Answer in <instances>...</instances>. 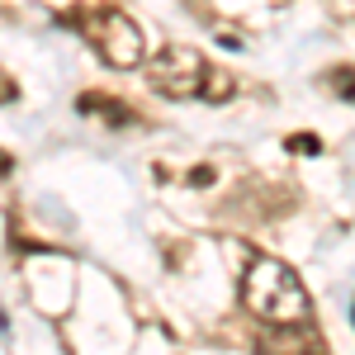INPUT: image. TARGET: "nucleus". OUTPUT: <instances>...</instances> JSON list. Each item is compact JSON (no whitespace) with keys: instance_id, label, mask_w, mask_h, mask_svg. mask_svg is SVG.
I'll list each match as a JSON object with an SVG mask.
<instances>
[{"instance_id":"nucleus-10","label":"nucleus","mask_w":355,"mask_h":355,"mask_svg":"<svg viewBox=\"0 0 355 355\" xmlns=\"http://www.w3.org/2000/svg\"><path fill=\"white\" fill-rule=\"evenodd\" d=\"M10 171H15V157H10V152H0V175H10Z\"/></svg>"},{"instance_id":"nucleus-5","label":"nucleus","mask_w":355,"mask_h":355,"mask_svg":"<svg viewBox=\"0 0 355 355\" xmlns=\"http://www.w3.org/2000/svg\"><path fill=\"white\" fill-rule=\"evenodd\" d=\"M322 81H327V90L336 100H355V67H331Z\"/></svg>"},{"instance_id":"nucleus-9","label":"nucleus","mask_w":355,"mask_h":355,"mask_svg":"<svg viewBox=\"0 0 355 355\" xmlns=\"http://www.w3.org/2000/svg\"><path fill=\"white\" fill-rule=\"evenodd\" d=\"M190 185H214V171H209V166H199V171H190Z\"/></svg>"},{"instance_id":"nucleus-4","label":"nucleus","mask_w":355,"mask_h":355,"mask_svg":"<svg viewBox=\"0 0 355 355\" xmlns=\"http://www.w3.org/2000/svg\"><path fill=\"white\" fill-rule=\"evenodd\" d=\"M76 114L105 119L110 128H133V123H142L133 105H123V100H114V95H100V90H85V95H76Z\"/></svg>"},{"instance_id":"nucleus-2","label":"nucleus","mask_w":355,"mask_h":355,"mask_svg":"<svg viewBox=\"0 0 355 355\" xmlns=\"http://www.w3.org/2000/svg\"><path fill=\"white\" fill-rule=\"evenodd\" d=\"M62 19L100 53L105 67H114V71L142 67L147 43H142V28H137L123 10H114V5H90V10H71V15H62Z\"/></svg>"},{"instance_id":"nucleus-7","label":"nucleus","mask_w":355,"mask_h":355,"mask_svg":"<svg viewBox=\"0 0 355 355\" xmlns=\"http://www.w3.org/2000/svg\"><path fill=\"white\" fill-rule=\"evenodd\" d=\"M227 95H232V81H227V76H218V71H214V76H209V85H204V100H209V105H223V100H227Z\"/></svg>"},{"instance_id":"nucleus-6","label":"nucleus","mask_w":355,"mask_h":355,"mask_svg":"<svg viewBox=\"0 0 355 355\" xmlns=\"http://www.w3.org/2000/svg\"><path fill=\"white\" fill-rule=\"evenodd\" d=\"M284 147H289L294 157H318V152H322V137H313V133H289V137H284Z\"/></svg>"},{"instance_id":"nucleus-1","label":"nucleus","mask_w":355,"mask_h":355,"mask_svg":"<svg viewBox=\"0 0 355 355\" xmlns=\"http://www.w3.org/2000/svg\"><path fill=\"white\" fill-rule=\"evenodd\" d=\"M242 303L251 318L270 322V327H303L313 303H308V289L303 279L284 261L275 256H256L242 275Z\"/></svg>"},{"instance_id":"nucleus-3","label":"nucleus","mask_w":355,"mask_h":355,"mask_svg":"<svg viewBox=\"0 0 355 355\" xmlns=\"http://www.w3.org/2000/svg\"><path fill=\"white\" fill-rule=\"evenodd\" d=\"M209 62L199 48H162L157 62H152V71H147V85L166 95V100H204V85H209Z\"/></svg>"},{"instance_id":"nucleus-11","label":"nucleus","mask_w":355,"mask_h":355,"mask_svg":"<svg viewBox=\"0 0 355 355\" xmlns=\"http://www.w3.org/2000/svg\"><path fill=\"white\" fill-rule=\"evenodd\" d=\"M351 322H355V313H351Z\"/></svg>"},{"instance_id":"nucleus-8","label":"nucleus","mask_w":355,"mask_h":355,"mask_svg":"<svg viewBox=\"0 0 355 355\" xmlns=\"http://www.w3.org/2000/svg\"><path fill=\"white\" fill-rule=\"evenodd\" d=\"M15 100H19V85H15L10 76H5V71H0V105H15Z\"/></svg>"}]
</instances>
